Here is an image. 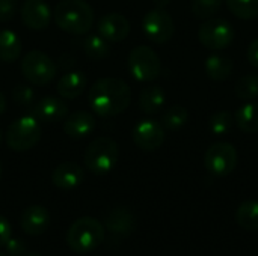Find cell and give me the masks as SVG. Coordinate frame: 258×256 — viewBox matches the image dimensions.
Masks as SVG:
<instances>
[{
    "mask_svg": "<svg viewBox=\"0 0 258 256\" xmlns=\"http://www.w3.org/2000/svg\"><path fill=\"white\" fill-rule=\"evenodd\" d=\"M51 20V9L45 0H26L21 6V21L27 29L44 30Z\"/></svg>",
    "mask_w": 258,
    "mask_h": 256,
    "instance_id": "cell-13",
    "label": "cell"
},
{
    "mask_svg": "<svg viewBox=\"0 0 258 256\" xmlns=\"http://www.w3.org/2000/svg\"><path fill=\"white\" fill-rule=\"evenodd\" d=\"M236 220L245 231H258V201H245L236 211Z\"/></svg>",
    "mask_w": 258,
    "mask_h": 256,
    "instance_id": "cell-24",
    "label": "cell"
},
{
    "mask_svg": "<svg viewBox=\"0 0 258 256\" xmlns=\"http://www.w3.org/2000/svg\"><path fill=\"white\" fill-rule=\"evenodd\" d=\"M119 160V146L110 137H97L83 154L85 167L95 175H106L115 169Z\"/></svg>",
    "mask_w": 258,
    "mask_h": 256,
    "instance_id": "cell-4",
    "label": "cell"
},
{
    "mask_svg": "<svg viewBox=\"0 0 258 256\" xmlns=\"http://www.w3.org/2000/svg\"><path fill=\"white\" fill-rule=\"evenodd\" d=\"M21 74L32 86H45L57 74L54 60L41 50H30L21 60Z\"/></svg>",
    "mask_w": 258,
    "mask_h": 256,
    "instance_id": "cell-6",
    "label": "cell"
},
{
    "mask_svg": "<svg viewBox=\"0 0 258 256\" xmlns=\"http://www.w3.org/2000/svg\"><path fill=\"white\" fill-rule=\"evenodd\" d=\"M97 127V121L92 113L79 110L71 113L63 122V131L70 139L79 140L91 136Z\"/></svg>",
    "mask_w": 258,
    "mask_h": 256,
    "instance_id": "cell-17",
    "label": "cell"
},
{
    "mask_svg": "<svg viewBox=\"0 0 258 256\" xmlns=\"http://www.w3.org/2000/svg\"><path fill=\"white\" fill-rule=\"evenodd\" d=\"M85 54L92 60H103L110 54L109 41H106L101 35H88L83 41Z\"/></svg>",
    "mask_w": 258,
    "mask_h": 256,
    "instance_id": "cell-25",
    "label": "cell"
},
{
    "mask_svg": "<svg viewBox=\"0 0 258 256\" xmlns=\"http://www.w3.org/2000/svg\"><path fill=\"white\" fill-rule=\"evenodd\" d=\"M228 9L242 20L258 18V0H225Z\"/></svg>",
    "mask_w": 258,
    "mask_h": 256,
    "instance_id": "cell-29",
    "label": "cell"
},
{
    "mask_svg": "<svg viewBox=\"0 0 258 256\" xmlns=\"http://www.w3.org/2000/svg\"><path fill=\"white\" fill-rule=\"evenodd\" d=\"M88 101L91 109L98 116H116L130 106L132 89L121 78L104 77L91 86L88 92Z\"/></svg>",
    "mask_w": 258,
    "mask_h": 256,
    "instance_id": "cell-1",
    "label": "cell"
},
{
    "mask_svg": "<svg viewBox=\"0 0 258 256\" xmlns=\"http://www.w3.org/2000/svg\"><path fill=\"white\" fill-rule=\"evenodd\" d=\"M21 41L18 35L9 29L0 30V60L5 63H12L21 56Z\"/></svg>",
    "mask_w": 258,
    "mask_h": 256,
    "instance_id": "cell-22",
    "label": "cell"
},
{
    "mask_svg": "<svg viewBox=\"0 0 258 256\" xmlns=\"http://www.w3.org/2000/svg\"><path fill=\"white\" fill-rule=\"evenodd\" d=\"M128 71L142 83L154 81L162 72V62L157 53L148 45H138L128 54Z\"/></svg>",
    "mask_w": 258,
    "mask_h": 256,
    "instance_id": "cell-7",
    "label": "cell"
},
{
    "mask_svg": "<svg viewBox=\"0 0 258 256\" xmlns=\"http://www.w3.org/2000/svg\"><path fill=\"white\" fill-rule=\"evenodd\" d=\"M106 237V228L94 217H80L73 222L67 231L68 247L79 255L94 252L101 246Z\"/></svg>",
    "mask_w": 258,
    "mask_h": 256,
    "instance_id": "cell-3",
    "label": "cell"
},
{
    "mask_svg": "<svg viewBox=\"0 0 258 256\" xmlns=\"http://www.w3.org/2000/svg\"><path fill=\"white\" fill-rule=\"evenodd\" d=\"M103 225L107 231H110L115 235L128 237L136 228V219L128 208L115 207L107 213Z\"/></svg>",
    "mask_w": 258,
    "mask_h": 256,
    "instance_id": "cell-18",
    "label": "cell"
},
{
    "mask_svg": "<svg viewBox=\"0 0 258 256\" xmlns=\"http://www.w3.org/2000/svg\"><path fill=\"white\" fill-rule=\"evenodd\" d=\"M53 17L59 29L71 35L88 33L95 21L94 9L85 0H60Z\"/></svg>",
    "mask_w": 258,
    "mask_h": 256,
    "instance_id": "cell-2",
    "label": "cell"
},
{
    "mask_svg": "<svg viewBox=\"0 0 258 256\" xmlns=\"http://www.w3.org/2000/svg\"><path fill=\"white\" fill-rule=\"evenodd\" d=\"M153 2H154L156 8H160V9H165L171 3V0H153Z\"/></svg>",
    "mask_w": 258,
    "mask_h": 256,
    "instance_id": "cell-36",
    "label": "cell"
},
{
    "mask_svg": "<svg viewBox=\"0 0 258 256\" xmlns=\"http://www.w3.org/2000/svg\"><path fill=\"white\" fill-rule=\"evenodd\" d=\"M20 256H41L39 253H35V252H29V250H26L23 255H20Z\"/></svg>",
    "mask_w": 258,
    "mask_h": 256,
    "instance_id": "cell-38",
    "label": "cell"
},
{
    "mask_svg": "<svg viewBox=\"0 0 258 256\" xmlns=\"http://www.w3.org/2000/svg\"><path fill=\"white\" fill-rule=\"evenodd\" d=\"M236 32L224 18H209L198 29V41L209 50H224L234 41Z\"/></svg>",
    "mask_w": 258,
    "mask_h": 256,
    "instance_id": "cell-8",
    "label": "cell"
},
{
    "mask_svg": "<svg viewBox=\"0 0 258 256\" xmlns=\"http://www.w3.org/2000/svg\"><path fill=\"white\" fill-rule=\"evenodd\" d=\"M142 29L150 41H153L154 44H165L174 36L175 24L166 9L154 8L145 14Z\"/></svg>",
    "mask_w": 258,
    "mask_h": 256,
    "instance_id": "cell-10",
    "label": "cell"
},
{
    "mask_svg": "<svg viewBox=\"0 0 258 256\" xmlns=\"http://www.w3.org/2000/svg\"><path fill=\"white\" fill-rule=\"evenodd\" d=\"M0 256H6V255H5V253H2V252H0Z\"/></svg>",
    "mask_w": 258,
    "mask_h": 256,
    "instance_id": "cell-41",
    "label": "cell"
},
{
    "mask_svg": "<svg viewBox=\"0 0 258 256\" xmlns=\"http://www.w3.org/2000/svg\"><path fill=\"white\" fill-rule=\"evenodd\" d=\"M189 121V112L184 106H172L168 110H165L163 116H162V125L166 130L175 131L180 130L181 127H184Z\"/></svg>",
    "mask_w": 258,
    "mask_h": 256,
    "instance_id": "cell-26",
    "label": "cell"
},
{
    "mask_svg": "<svg viewBox=\"0 0 258 256\" xmlns=\"http://www.w3.org/2000/svg\"><path fill=\"white\" fill-rule=\"evenodd\" d=\"M20 225L24 234L30 237L42 235L50 226V213L42 205H30L21 213Z\"/></svg>",
    "mask_w": 258,
    "mask_h": 256,
    "instance_id": "cell-15",
    "label": "cell"
},
{
    "mask_svg": "<svg viewBox=\"0 0 258 256\" xmlns=\"http://www.w3.org/2000/svg\"><path fill=\"white\" fill-rule=\"evenodd\" d=\"M98 35L109 42H121L130 33V21L119 12H110L103 15L97 24Z\"/></svg>",
    "mask_w": 258,
    "mask_h": 256,
    "instance_id": "cell-12",
    "label": "cell"
},
{
    "mask_svg": "<svg viewBox=\"0 0 258 256\" xmlns=\"http://www.w3.org/2000/svg\"><path fill=\"white\" fill-rule=\"evenodd\" d=\"M33 115L39 122L56 124L68 115V106L62 98L47 95L36 101L33 107Z\"/></svg>",
    "mask_w": 258,
    "mask_h": 256,
    "instance_id": "cell-14",
    "label": "cell"
},
{
    "mask_svg": "<svg viewBox=\"0 0 258 256\" xmlns=\"http://www.w3.org/2000/svg\"><path fill=\"white\" fill-rule=\"evenodd\" d=\"M86 83H88V80L83 72H80V71L65 72L60 77V80L57 81V94L62 98L74 100L85 92Z\"/></svg>",
    "mask_w": 258,
    "mask_h": 256,
    "instance_id": "cell-19",
    "label": "cell"
},
{
    "mask_svg": "<svg viewBox=\"0 0 258 256\" xmlns=\"http://www.w3.org/2000/svg\"><path fill=\"white\" fill-rule=\"evenodd\" d=\"M41 125L35 116L26 115L15 119L5 133V142L9 149L15 152H24L32 149L41 140Z\"/></svg>",
    "mask_w": 258,
    "mask_h": 256,
    "instance_id": "cell-5",
    "label": "cell"
},
{
    "mask_svg": "<svg viewBox=\"0 0 258 256\" xmlns=\"http://www.w3.org/2000/svg\"><path fill=\"white\" fill-rule=\"evenodd\" d=\"M204 166L215 177H227L237 166V149L228 142H216L206 151Z\"/></svg>",
    "mask_w": 258,
    "mask_h": 256,
    "instance_id": "cell-9",
    "label": "cell"
},
{
    "mask_svg": "<svg viewBox=\"0 0 258 256\" xmlns=\"http://www.w3.org/2000/svg\"><path fill=\"white\" fill-rule=\"evenodd\" d=\"M26 243L18 240V238H12L5 244V252L8 256H20L26 252Z\"/></svg>",
    "mask_w": 258,
    "mask_h": 256,
    "instance_id": "cell-33",
    "label": "cell"
},
{
    "mask_svg": "<svg viewBox=\"0 0 258 256\" xmlns=\"http://www.w3.org/2000/svg\"><path fill=\"white\" fill-rule=\"evenodd\" d=\"M35 98V92L27 84H17L12 89V100L20 106H29Z\"/></svg>",
    "mask_w": 258,
    "mask_h": 256,
    "instance_id": "cell-31",
    "label": "cell"
},
{
    "mask_svg": "<svg viewBox=\"0 0 258 256\" xmlns=\"http://www.w3.org/2000/svg\"><path fill=\"white\" fill-rule=\"evenodd\" d=\"M248 62L258 69V38L251 42L248 48Z\"/></svg>",
    "mask_w": 258,
    "mask_h": 256,
    "instance_id": "cell-35",
    "label": "cell"
},
{
    "mask_svg": "<svg viewBox=\"0 0 258 256\" xmlns=\"http://www.w3.org/2000/svg\"><path fill=\"white\" fill-rule=\"evenodd\" d=\"M12 237V226L9 220L0 214V247H5V244L11 240Z\"/></svg>",
    "mask_w": 258,
    "mask_h": 256,
    "instance_id": "cell-34",
    "label": "cell"
},
{
    "mask_svg": "<svg viewBox=\"0 0 258 256\" xmlns=\"http://www.w3.org/2000/svg\"><path fill=\"white\" fill-rule=\"evenodd\" d=\"M17 0H0V23H8L15 17Z\"/></svg>",
    "mask_w": 258,
    "mask_h": 256,
    "instance_id": "cell-32",
    "label": "cell"
},
{
    "mask_svg": "<svg viewBox=\"0 0 258 256\" xmlns=\"http://www.w3.org/2000/svg\"><path fill=\"white\" fill-rule=\"evenodd\" d=\"M236 125L248 134L258 133V101H248L234 115Z\"/></svg>",
    "mask_w": 258,
    "mask_h": 256,
    "instance_id": "cell-23",
    "label": "cell"
},
{
    "mask_svg": "<svg viewBox=\"0 0 258 256\" xmlns=\"http://www.w3.org/2000/svg\"><path fill=\"white\" fill-rule=\"evenodd\" d=\"M224 0H192V12L197 18L209 20L219 12Z\"/></svg>",
    "mask_w": 258,
    "mask_h": 256,
    "instance_id": "cell-30",
    "label": "cell"
},
{
    "mask_svg": "<svg viewBox=\"0 0 258 256\" xmlns=\"http://www.w3.org/2000/svg\"><path fill=\"white\" fill-rule=\"evenodd\" d=\"M5 110H6V98H5V95L0 92V115H2Z\"/></svg>",
    "mask_w": 258,
    "mask_h": 256,
    "instance_id": "cell-37",
    "label": "cell"
},
{
    "mask_svg": "<svg viewBox=\"0 0 258 256\" xmlns=\"http://www.w3.org/2000/svg\"><path fill=\"white\" fill-rule=\"evenodd\" d=\"M165 91L160 86H145L139 94V109L147 115H156L165 106Z\"/></svg>",
    "mask_w": 258,
    "mask_h": 256,
    "instance_id": "cell-20",
    "label": "cell"
},
{
    "mask_svg": "<svg viewBox=\"0 0 258 256\" xmlns=\"http://www.w3.org/2000/svg\"><path fill=\"white\" fill-rule=\"evenodd\" d=\"M2 140H3V133H2V130H0V143H2Z\"/></svg>",
    "mask_w": 258,
    "mask_h": 256,
    "instance_id": "cell-39",
    "label": "cell"
},
{
    "mask_svg": "<svg viewBox=\"0 0 258 256\" xmlns=\"http://www.w3.org/2000/svg\"><path fill=\"white\" fill-rule=\"evenodd\" d=\"M236 95L243 101H254L258 97V74H248L237 80Z\"/></svg>",
    "mask_w": 258,
    "mask_h": 256,
    "instance_id": "cell-28",
    "label": "cell"
},
{
    "mask_svg": "<svg viewBox=\"0 0 258 256\" xmlns=\"http://www.w3.org/2000/svg\"><path fill=\"white\" fill-rule=\"evenodd\" d=\"M0 180H2V163H0Z\"/></svg>",
    "mask_w": 258,
    "mask_h": 256,
    "instance_id": "cell-40",
    "label": "cell"
},
{
    "mask_svg": "<svg viewBox=\"0 0 258 256\" xmlns=\"http://www.w3.org/2000/svg\"><path fill=\"white\" fill-rule=\"evenodd\" d=\"M132 137L139 149L145 152H153L163 145L165 130L163 125L154 119H142L135 125Z\"/></svg>",
    "mask_w": 258,
    "mask_h": 256,
    "instance_id": "cell-11",
    "label": "cell"
},
{
    "mask_svg": "<svg viewBox=\"0 0 258 256\" xmlns=\"http://www.w3.org/2000/svg\"><path fill=\"white\" fill-rule=\"evenodd\" d=\"M85 181V170L73 161L60 163L51 174V183L60 190H74Z\"/></svg>",
    "mask_w": 258,
    "mask_h": 256,
    "instance_id": "cell-16",
    "label": "cell"
},
{
    "mask_svg": "<svg viewBox=\"0 0 258 256\" xmlns=\"http://www.w3.org/2000/svg\"><path fill=\"white\" fill-rule=\"evenodd\" d=\"M234 125V115L227 110H219L213 113L209 119V130L213 136H227Z\"/></svg>",
    "mask_w": 258,
    "mask_h": 256,
    "instance_id": "cell-27",
    "label": "cell"
},
{
    "mask_svg": "<svg viewBox=\"0 0 258 256\" xmlns=\"http://www.w3.org/2000/svg\"><path fill=\"white\" fill-rule=\"evenodd\" d=\"M233 60L228 56L212 54L206 60V74L213 81H224L233 72Z\"/></svg>",
    "mask_w": 258,
    "mask_h": 256,
    "instance_id": "cell-21",
    "label": "cell"
}]
</instances>
